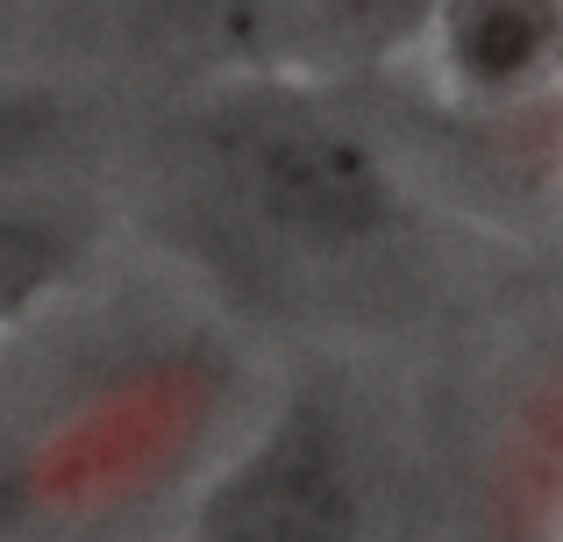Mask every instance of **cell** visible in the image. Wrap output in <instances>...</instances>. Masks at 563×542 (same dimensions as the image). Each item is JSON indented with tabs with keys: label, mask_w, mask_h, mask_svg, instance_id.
<instances>
[{
	"label": "cell",
	"mask_w": 563,
	"mask_h": 542,
	"mask_svg": "<svg viewBox=\"0 0 563 542\" xmlns=\"http://www.w3.org/2000/svg\"><path fill=\"white\" fill-rule=\"evenodd\" d=\"M364 486L335 414L292 400L229 472L207 486L186 542H357Z\"/></svg>",
	"instance_id": "cell-1"
},
{
	"label": "cell",
	"mask_w": 563,
	"mask_h": 542,
	"mask_svg": "<svg viewBox=\"0 0 563 542\" xmlns=\"http://www.w3.org/2000/svg\"><path fill=\"white\" fill-rule=\"evenodd\" d=\"M243 179L257 186V200L278 222L307 229V236H357L385 214L378 165L350 136L314 122H264L243 143Z\"/></svg>",
	"instance_id": "cell-2"
},
{
	"label": "cell",
	"mask_w": 563,
	"mask_h": 542,
	"mask_svg": "<svg viewBox=\"0 0 563 542\" xmlns=\"http://www.w3.org/2000/svg\"><path fill=\"white\" fill-rule=\"evenodd\" d=\"M442 0H243V29L257 51L292 65H335L399 43Z\"/></svg>",
	"instance_id": "cell-3"
},
{
	"label": "cell",
	"mask_w": 563,
	"mask_h": 542,
	"mask_svg": "<svg viewBox=\"0 0 563 542\" xmlns=\"http://www.w3.org/2000/svg\"><path fill=\"white\" fill-rule=\"evenodd\" d=\"M442 29L478 86H514L542 71L550 43L563 36V0H442Z\"/></svg>",
	"instance_id": "cell-4"
},
{
	"label": "cell",
	"mask_w": 563,
	"mask_h": 542,
	"mask_svg": "<svg viewBox=\"0 0 563 542\" xmlns=\"http://www.w3.org/2000/svg\"><path fill=\"white\" fill-rule=\"evenodd\" d=\"M65 257H71V243L57 236L51 222L0 208V329L65 278Z\"/></svg>",
	"instance_id": "cell-5"
}]
</instances>
